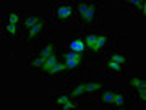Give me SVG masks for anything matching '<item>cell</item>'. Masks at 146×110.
<instances>
[{
    "label": "cell",
    "instance_id": "obj_1",
    "mask_svg": "<svg viewBox=\"0 0 146 110\" xmlns=\"http://www.w3.org/2000/svg\"><path fill=\"white\" fill-rule=\"evenodd\" d=\"M84 42L88 45V50H91L93 53H107L114 44L112 34L110 31H99V32H93L84 36Z\"/></svg>",
    "mask_w": 146,
    "mask_h": 110
},
{
    "label": "cell",
    "instance_id": "obj_2",
    "mask_svg": "<svg viewBox=\"0 0 146 110\" xmlns=\"http://www.w3.org/2000/svg\"><path fill=\"white\" fill-rule=\"evenodd\" d=\"M54 20L58 24H72L75 21V7L72 5V2L57 3L54 8Z\"/></svg>",
    "mask_w": 146,
    "mask_h": 110
},
{
    "label": "cell",
    "instance_id": "obj_3",
    "mask_svg": "<svg viewBox=\"0 0 146 110\" xmlns=\"http://www.w3.org/2000/svg\"><path fill=\"white\" fill-rule=\"evenodd\" d=\"M78 11H80V21L83 26H93L96 20V7L93 2H80L78 3Z\"/></svg>",
    "mask_w": 146,
    "mask_h": 110
},
{
    "label": "cell",
    "instance_id": "obj_4",
    "mask_svg": "<svg viewBox=\"0 0 146 110\" xmlns=\"http://www.w3.org/2000/svg\"><path fill=\"white\" fill-rule=\"evenodd\" d=\"M46 32H49V26L42 21V23H39L36 26L25 29V36H26L28 44H39L41 41H44Z\"/></svg>",
    "mask_w": 146,
    "mask_h": 110
},
{
    "label": "cell",
    "instance_id": "obj_5",
    "mask_svg": "<svg viewBox=\"0 0 146 110\" xmlns=\"http://www.w3.org/2000/svg\"><path fill=\"white\" fill-rule=\"evenodd\" d=\"M65 45H67V50H70V52H76V53H81V55L84 52H88V45L84 42V37H80V36L68 39Z\"/></svg>",
    "mask_w": 146,
    "mask_h": 110
},
{
    "label": "cell",
    "instance_id": "obj_6",
    "mask_svg": "<svg viewBox=\"0 0 146 110\" xmlns=\"http://www.w3.org/2000/svg\"><path fill=\"white\" fill-rule=\"evenodd\" d=\"M127 68H128V67H125V65H120V63H117V62L107 60V63H106V74H109V76L122 74L123 71H127Z\"/></svg>",
    "mask_w": 146,
    "mask_h": 110
},
{
    "label": "cell",
    "instance_id": "obj_7",
    "mask_svg": "<svg viewBox=\"0 0 146 110\" xmlns=\"http://www.w3.org/2000/svg\"><path fill=\"white\" fill-rule=\"evenodd\" d=\"M20 26L18 24H8V23H2V36L5 37H18L20 36Z\"/></svg>",
    "mask_w": 146,
    "mask_h": 110
},
{
    "label": "cell",
    "instance_id": "obj_8",
    "mask_svg": "<svg viewBox=\"0 0 146 110\" xmlns=\"http://www.w3.org/2000/svg\"><path fill=\"white\" fill-rule=\"evenodd\" d=\"M44 63H46V58L41 57V55H37V57H34V58H31V60H29L28 67H29L31 70L34 68V71H39V74H41L42 68H44Z\"/></svg>",
    "mask_w": 146,
    "mask_h": 110
},
{
    "label": "cell",
    "instance_id": "obj_9",
    "mask_svg": "<svg viewBox=\"0 0 146 110\" xmlns=\"http://www.w3.org/2000/svg\"><path fill=\"white\" fill-rule=\"evenodd\" d=\"M55 50H57V47H55V44L50 41H47L46 44H44V47L41 49V52H39V55L44 58L47 57H52V55H55Z\"/></svg>",
    "mask_w": 146,
    "mask_h": 110
},
{
    "label": "cell",
    "instance_id": "obj_10",
    "mask_svg": "<svg viewBox=\"0 0 146 110\" xmlns=\"http://www.w3.org/2000/svg\"><path fill=\"white\" fill-rule=\"evenodd\" d=\"M107 60L117 62V63H120V65L128 67V53H109V55H107Z\"/></svg>",
    "mask_w": 146,
    "mask_h": 110
},
{
    "label": "cell",
    "instance_id": "obj_11",
    "mask_svg": "<svg viewBox=\"0 0 146 110\" xmlns=\"http://www.w3.org/2000/svg\"><path fill=\"white\" fill-rule=\"evenodd\" d=\"M42 18L41 16H34V15H29L26 16V18H23L21 20V23H23V26H25V29H28V28H33L36 26V24H39V23H42Z\"/></svg>",
    "mask_w": 146,
    "mask_h": 110
},
{
    "label": "cell",
    "instance_id": "obj_12",
    "mask_svg": "<svg viewBox=\"0 0 146 110\" xmlns=\"http://www.w3.org/2000/svg\"><path fill=\"white\" fill-rule=\"evenodd\" d=\"M65 71H67L65 65H63V63H58V62H57V63H55V65L52 67V68H50V70H49V71L46 73V76H62Z\"/></svg>",
    "mask_w": 146,
    "mask_h": 110
},
{
    "label": "cell",
    "instance_id": "obj_13",
    "mask_svg": "<svg viewBox=\"0 0 146 110\" xmlns=\"http://www.w3.org/2000/svg\"><path fill=\"white\" fill-rule=\"evenodd\" d=\"M143 5H145V2H143V0H131V2H125V8H127V10H133L135 13H138V11L141 13Z\"/></svg>",
    "mask_w": 146,
    "mask_h": 110
},
{
    "label": "cell",
    "instance_id": "obj_14",
    "mask_svg": "<svg viewBox=\"0 0 146 110\" xmlns=\"http://www.w3.org/2000/svg\"><path fill=\"white\" fill-rule=\"evenodd\" d=\"M112 105L115 109H125V92H115Z\"/></svg>",
    "mask_w": 146,
    "mask_h": 110
},
{
    "label": "cell",
    "instance_id": "obj_15",
    "mask_svg": "<svg viewBox=\"0 0 146 110\" xmlns=\"http://www.w3.org/2000/svg\"><path fill=\"white\" fill-rule=\"evenodd\" d=\"M88 94L86 92V81H83V83H80L75 89L72 91V97H81V96Z\"/></svg>",
    "mask_w": 146,
    "mask_h": 110
},
{
    "label": "cell",
    "instance_id": "obj_16",
    "mask_svg": "<svg viewBox=\"0 0 146 110\" xmlns=\"http://www.w3.org/2000/svg\"><path fill=\"white\" fill-rule=\"evenodd\" d=\"M114 96H115V92H110V91L102 92V96H101V104L102 105H112V102H114Z\"/></svg>",
    "mask_w": 146,
    "mask_h": 110
},
{
    "label": "cell",
    "instance_id": "obj_17",
    "mask_svg": "<svg viewBox=\"0 0 146 110\" xmlns=\"http://www.w3.org/2000/svg\"><path fill=\"white\" fill-rule=\"evenodd\" d=\"M102 88L101 83H96V81H86V92L88 94H94L96 91H99Z\"/></svg>",
    "mask_w": 146,
    "mask_h": 110
},
{
    "label": "cell",
    "instance_id": "obj_18",
    "mask_svg": "<svg viewBox=\"0 0 146 110\" xmlns=\"http://www.w3.org/2000/svg\"><path fill=\"white\" fill-rule=\"evenodd\" d=\"M135 94H136V99H140L141 104H145V100H146V88H145V83L141 84L138 89H135Z\"/></svg>",
    "mask_w": 146,
    "mask_h": 110
},
{
    "label": "cell",
    "instance_id": "obj_19",
    "mask_svg": "<svg viewBox=\"0 0 146 110\" xmlns=\"http://www.w3.org/2000/svg\"><path fill=\"white\" fill-rule=\"evenodd\" d=\"M21 21V18L16 13H11V15H7L5 18H3V23H8V24H18Z\"/></svg>",
    "mask_w": 146,
    "mask_h": 110
},
{
    "label": "cell",
    "instance_id": "obj_20",
    "mask_svg": "<svg viewBox=\"0 0 146 110\" xmlns=\"http://www.w3.org/2000/svg\"><path fill=\"white\" fill-rule=\"evenodd\" d=\"M54 100H55L57 109H60V105L65 104V102L68 100V97H67V96H63V94H60V92H54Z\"/></svg>",
    "mask_w": 146,
    "mask_h": 110
},
{
    "label": "cell",
    "instance_id": "obj_21",
    "mask_svg": "<svg viewBox=\"0 0 146 110\" xmlns=\"http://www.w3.org/2000/svg\"><path fill=\"white\" fill-rule=\"evenodd\" d=\"M60 109H62V110H72V109H78V107H76V104H75V102H72V100H67L65 104L60 105Z\"/></svg>",
    "mask_w": 146,
    "mask_h": 110
},
{
    "label": "cell",
    "instance_id": "obj_22",
    "mask_svg": "<svg viewBox=\"0 0 146 110\" xmlns=\"http://www.w3.org/2000/svg\"><path fill=\"white\" fill-rule=\"evenodd\" d=\"M143 83H145V79H130V84H131V88H133V91L138 89Z\"/></svg>",
    "mask_w": 146,
    "mask_h": 110
}]
</instances>
